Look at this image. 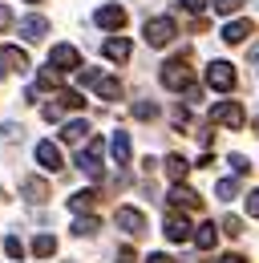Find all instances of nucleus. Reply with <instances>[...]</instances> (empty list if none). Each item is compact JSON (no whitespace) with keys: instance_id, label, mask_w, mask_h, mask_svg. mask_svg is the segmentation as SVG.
<instances>
[{"instance_id":"b1692460","label":"nucleus","mask_w":259,"mask_h":263,"mask_svg":"<svg viewBox=\"0 0 259 263\" xmlns=\"http://www.w3.org/2000/svg\"><path fill=\"white\" fill-rule=\"evenodd\" d=\"M57 81H61V69H57V65H45V69H41V77H36L41 89H53Z\"/></svg>"},{"instance_id":"6e6552de","label":"nucleus","mask_w":259,"mask_h":263,"mask_svg":"<svg viewBox=\"0 0 259 263\" xmlns=\"http://www.w3.org/2000/svg\"><path fill=\"white\" fill-rule=\"evenodd\" d=\"M97 25L109 29V33H122V25H126V8H122V4H105V8H97Z\"/></svg>"},{"instance_id":"4be33fe9","label":"nucleus","mask_w":259,"mask_h":263,"mask_svg":"<svg viewBox=\"0 0 259 263\" xmlns=\"http://www.w3.org/2000/svg\"><path fill=\"white\" fill-rule=\"evenodd\" d=\"M94 202H97V195H94V191H77V195L69 198V206H73L77 215H85V211H94Z\"/></svg>"},{"instance_id":"c9c22d12","label":"nucleus","mask_w":259,"mask_h":263,"mask_svg":"<svg viewBox=\"0 0 259 263\" xmlns=\"http://www.w3.org/2000/svg\"><path fill=\"white\" fill-rule=\"evenodd\" d=\"M247 211L259 219V191H251V195H247Z\"/></svg>"},{"instance_id":"412c9836","label":"nucleus","mask_w":259,"mask_h":263,"mask_svg":"<svg viewBox=\"0 0 259 263\" xmlns=\"http://www.w3.org/2000/svg\"><path fill=\"white\" fill-rule=\"evenodd\" d=\"M166 174H170L174 182H182V178L191 174V162H187L182 154H170V158H166Z\"/></svg>"},{"instance_id":"7c9ffc66","label":"nucleus","mask_w":259,"mask_h":263,"mask_svg":"<svg viewBox=\"0 0 259 263\" xmlns=\"http://www.w3.org/2000/svg\"><path fill=\"white\" fill-rule=\"evenodd\" d=\"M247 0H215V12H239Z\"/></svg>"},{"instance_id":"0eeeda50","label":"nucleus","mask_w":259,"mask_h":263,"mask_svg":"<svg viewBox=\"0 0 259 263\" xmlns=\"http://www.w3.org/2000/svg\"><path fill=\"white\" fill-rule=\"evenodd\" d=\"M114 219H118V227L126 231V235H142V231H146V215H142V211H134V206H118V215H114Z\"/></svg>"},{"instance_id":"f257e3e1","label":"nucleus","mask_w":259,"mask_h":263,"mask_svg":"<svg viewBox=\"0 0 259 263\" xmlns=\"http://www.w3.org/2000/svg\"><path fill=\"white\" fill-rule=\"evenodd\" d=\"M174 33H178V29H174V21H170V16H150V21L142 25V36H146V45H150V49H166V45L174 41Z\"/></svg>"},{"instance_id":"393cba45","label":"nucleus","mask_w":259,"mask_h":263,"mask_svg":"<svg viewBox=\"0 0 259 263\" xmlns=\"http://www.w3.org/2000/svg\"><path fill=\"white\" fill-rule=\"evenodd\" d=\"M73 235H81V239H85V235H97V219L94 215H81V219L73 223Z\"/></svg>"},{"instance_id":"ea45409f","label":"nucleus","mask_w":259,"mask_h":263,"mask_svg":"<svg viewBox=\"0 0 259 263\" xmlns=\"http://www.w3.org/2000/svg\"><path fill=\"white\" fill-rule=\"evenodd\" d=\"M251 61H259V41H255V45H251Z\"/></svg>"},{"instance_id":"473e14b6","label":"nucleus","mask_w":259,"mask_h":263,"mask_svg":"<svg viewBox=\"0 0 259 263\" xmlns=\"http://www.w3.org/2000/svg\"><path fill=\"white\" fill-rule=\"evenodd\" d=\"M211 0H178V8H187V12H202Z\"/></svg>"},{"instance_id":"5701e85b","label":"nucleus","mask_w":259,"mask_h":263,"mask_svg":"<svg viewBox=\"0 0 259 263\" xmlns=\"http://www.w3.org/2000/svg\"><path fill=\"white\" fill-rule=\"evenodd\" d=\"M53 251H57V239H53V235H36V239H32V255H41V259H49Z\"/></svg>"},{"instance_id":"a19ab883","label":"nucleus","mask_w":259,"mask_h":263,"mask_svg":"<svg viewBox=\"0 0 259 263\" xmlns=\"http://www.w3.org/2000/svg\"><path fill=\"white\" fill-rule=\"evenodd\" d=\"M29 4H41V0H29Z\"/></svg>"},{"instance_id":"2f4dec72","label":"nucleus","mask_w":259,"mask_h":263,"mask_svg":"<svg viewBox=\"0 0 259 263\" xmlns=\"http://www.w3.org/2000/svg\"><path fill=\"white\" fill-rule=\"evenodd\" d=\"M223 231H227V235H243V223H239L235 215H227V219H223Z\"/></svg>"},{"instance_id":"f3484780","label":"nucleus","mask_w":259,"mask_h":263,"mask_svg":"<svg viewBox=\"0 0 259 263\" xmlns=\"http://www.w3.org/2000/svg\"><path fill=\"white\" fill-rule=\"evenodd\" d=\"M97 98L101 101H118L122 98V81H118V77H105V73H101V77H97Z\"/></svg>"},{"instance_id":"4468645a","label":"nucleus","mask_w":259,"mask_h":263,"mask_svg":"<svg viewBox=\"0 0 259 263\" xmlns=\"http://www.w3.org/2000/svg\"><path fill=\"white\" fill-rule=\"evenodd\" d=\"M45 33H49V21L45 16H25L21 21V36L25 41H45Z\"/></svg>"},{"instance_id":"7ed1b4c3","label":"nucleus","mask_w":259,"mask_h":263,"mask_svg":"<svg viewBox=\"0 0 259 263\" xmlns=\"http://www.w3.org/2000/svg\"><path fill=\"white\" fill-rule=\"evenodd\" d=\"M211 122H219L227 130H243V126H247V114H243L239 101H215V105H211Z\"/></svg>"},{"instance_id":"423d86ee","label":"nucleus","mask_w":259,"mask_h":263,"mask_svg":"<svg viewBox=\"0 0 259 263\" xmlns=\"http://www.w3.org/2000/svg\"><path fill=\"white\" fill-rule=\"evenodd\" d=\"M166 239L170 243H187V239H194V227H191V219L187 215H166Z\"/></svg>"},{"instance_id":"c756f323","label":"nucleus","mask_w":259,"mask_h":263,"mask_svg":"<svg viewBox=\"0 0 259 263\" xmlns=\"http://www.w3.org/2000/svg\"><path fill=\"white\" fill-rule=\"evenodd\" d=\"M41 114H45V122H61L65 105H61V101H49V105H45V109H41Z\"/></svg>"},{"instance_id":"bb28decb","label":"nucleus","mask_w":259,"mask_h":263,"mask_svg":"<svg viewBox=\"0 0 259 263\" xmlns=\"http://www.w3.org/2000/svg\"><path fill=\"white\" fill-rule=\"evenodd\" d=\"M57 101H61L65 109H81V105H85V101H81V93H77V89H61V93H57Z\"/></svg>"},{"instance_id":"6ab92c4d","label":"nucleus","mask_w":259,"mask_h":263,"mask_svg":"<svg viewBox=\"0 0 259 263\" xmlns=\"http://www.w3.org/2000/svg\"><path fill=\"white\" fill-rule=\"evenodd\" d=\"M61 138H65V142H81V138H89V122H85V118L65 122V126H61Z\"/></svg>"},{"instance_id":"ddd939ff","label":"nucleus","mask_w":259,"mask_h":263,"mask_svg":"<svg viewBox=\"0 0 259 263\" xmlns=\"http://www.w3.org/2000/svg\"><path fill=\"white\" fill-rule=\"evenodd\" d=\"M251 33H255V25H251V21H231V25L223 29V41H227V45H243Z\"/></svg>"},{"instance_id":"a211bd4d","label":"nucleus","mask_w":259,"mask_h":263,"mask_svg":"<svg viewBox=\"0 0 259 263\" xmlns=\"http://www.w3.org/2000/svg\"><path fill=\"white\" fill-rule=\"evenodd\" d=\"M219 243V231H215V223H202V227H194V247L198 251H211Z\"/></svg>"},{"instance_id":"f704fd0d","label":"nucleus","mask_w":259,"mask_h":263,"mask_svg":"<svg viewBox=\"0 0 259 263\" xmlns=\"http://www.w3.org/2000/svg\"><path fill=\"white\" fill-rule=\"evenodd\" d=\"M114 263H138V255H134V247H122V251L114 255Z\"/></svg>"},{"instance_id":"39448f33","label":"nucleus","mask_w":259,"mask_h":263,"mask_svg":"<svg viewBox=\"0 0 259 263\" xmlns=\"http://www.w3.org/2000/svg\"><path fill=\"white\" fill-rule=\"evenodd\" d=\"M207 85L219 89V93H231L235 89V65L231 61H211L207 65Z\"/></svg>"},{"instance_id":"f8f14e48","label":"nucleus","mask_w":259,"mask_h":263,"mask_svg":"<svg viewBox=\"0 0 259 263\" xmlns=\"http://www.w3.org/2000/svg\"><path fill=\"white\" fill-rule=\"evenodd\" d=\"M0 69H4V73H12V69H29V53L16 49V45L0 49Z\"/></svg>"},{"instance_id":"9d476101","label":"nucleus","mask_w":259,"mask_h":263,"mask_svg":"<svg viewBox=\"0 0 259 263\" xmlns=\"http://www.w3.org/2000/svg\"><path fill=\"white\" fill-rule=\"evenodd\" d=\"M166 198H170V206H182V211H198V206H202V198L194 195L191 186H182V182H174Z\"/></svg>"},{"instance_id":"72a5a7b5","label":"nucleus","mask_w":259,"mask_h":263,"mask_svg":"<svg viewBox=\"0 0 259 263\" xmlns=\"http://www.w3.org/2000/svg\"><path fill=\"white\" fill-rule=\"evenodd\" d=\"M231 166H235V174H247V170H251V162H247L243 154H231Z\"/></svg>"},{"instance_id":"c85d7f7f","label":"nucleus","mask_w":259,"mask_h":263,"mask_svg":"<svg viewBox=\"0 0 259 263\" xmlns=\"http://www.w3.org/2000/svg\"><path fill=\"white\" fill-rule=\"evenodd\" d=\"M4 251H8V259H21V255H25V243H21L16 235H8V239H4Z\"/></svg>"},{"instance_id":"2eb2a0df","label":"nucleus","mask_w":259,"mask_h":263,"mask_svg":"<svg viewBox=\"0 0 259 263\" xmlns=\"http://www.w3.org/2000/svg\"><path fill=\"white\" fill-rule=\"evenodd\" d=\"M109 154H114V162L118 166H130V134H114V138H109Z\"/></svg>"},{"instance_id":"aec40b11","label":"nucleus","mask_w":259,"mask_h":263,"mask_svg":"<svg viewBox=\"0 0 259 263\" xmlns=\"http://www.w3.org/2000/svg\"><path fill=\"white\" fill-rule=\"evenodd\" d=\"M105 57H109V61H130V41H126V36L105 41Z\"/></svg>"},{"instance_id":"dca6fc26","label":"nucleus","mask_w":259,"mask_h":263,"mask_svg":"<svg viewBox=\"0 0 259 263\" xmlns=\"http://www.w3.org/2000/svg\"><path fill=\"white\" fill-rule=\"evenodd\" d=\"M21 195L29 198V202H45V198H49V182H45V178H25V182H21Z\"/></svg>"},{"instance_id":"58836bf2","label":"nucleus","mask_w":259,"mask_h":263,"mask_svg":"<svg viewBox=\"0 0 259 263\" xmlns=\"http://www.w3.org/2000/svg\"><path fill=\"white\" fill-rule=\"evenodd\" d=\"M219 263H243V259H239V255H223Z\"/></svg>"},{"instance_id":"4c0bfd02","label":"nucleus","mask_w":259,"mask_h":263,"mask_svg":"<svg viewBox=\"0 0 259 263\" xmlns=\"http://www.w3.org/2000/svg\"><path fill=\"white\" fill-rule=\"evenodd\" d=\"M146 263H174V259H170V255H150Z\"/></svg>"},{"instance_id":"e433bc0d","label":"nucleus","mask_w":259,"mask_h":263,"mask_svg":"<svg viewBox=\"0 0 259 263\" xmlns=\"http://www.w3.org/2000/svg\"><path fill=\"white\" fill-rule=\"evenodd\" d=\"M8 25H12V12H8V8L0 4V29H8Z\"/></svg>"},{"instance_id":"f03ea898","label":"nucleus","mask_w":259,"mask_h":263,"mask_svg":"<svg viewBox=\"0 0 259 263\" xmlns=\"http://www.w3.org/2000/svg\"><path fill=\"white\" fill-rule=\"evenodd\" d=\"M162 85L166 89H191V61L187 57H170L166 65H162Z\"/></svg>"},{"instance_id":"cd10ccee","label":"nucleus","mask_w":259,"mask_h":263,"mask_svg":"<svg viewBox=\"0 0 259 263\" xmlns=\"http://www.w3.org/2000/svg\"><path fill=\"white\" fill-rule=\"evenodd\" d=\"M215 191H219V198H235V195H239V182H235V178H219Z\"/></svg>"},{"instance_id":"20e7f679","label":"nucleus","mask_w":259,"mask_h":263,"mask_svg":"<svg viewBox=\"0 0 259 263\" xmlns=\"http://www.w3.org/2000/svg\"><path fill=\"white\" fill-rule=\"evenodd\" d=\"M101 150H105V142H101V138H85V150L77 154V166H81V174H89V178H101Z\"/></svg>"},{"instance_id":"1a4fd4ad","label":"nucleus","mask_w":259,"mask_h":263,"mask_svg":"<svg viewBox=\"0 0 259 263\" xmlns=\"http://www.w3.org/2000/svg\"><path fill=\"white\" fill-rule=\"evenodd\" d=\"M49 65H57V69H81V53L73 49V45H57L53 53H49Z\"/></svg>"},{"instance_id":"9b49d317","label":"nucleus","mask_w":259,"mask_h":263,"mask_svg":"<svg viewBox=\"0 0 259 263\" xmlns=\"http://www.w3.org/2000/svg\"><path fill=\"white\" fill-rule=\"evenodd\" d=\"M36 162L45 166L49 174H57V170L65 166V158H61V150H57L53 142H41V146H36Z\"/></svg>"},{"instance_id":"a878e982","label":"nucleus","mask_w":259,"mask_h":263,"mask_svg":"<svg viewBox=\"0 0 259 263\" xmlns=\"http://www.w3.org/2000/svg\"><path fill=\"white\" fill-rule=\"evenodd\" d=\"M134 118H138V122H150V118H158V105H154V101H138V105H134Z\"/></svg>"}]
</instances>
